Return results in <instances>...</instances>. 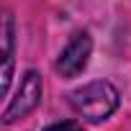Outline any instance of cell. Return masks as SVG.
<instances>
[{
	"instance_id": "obj_1",
	"label": "cell",
	"mask_w": 131,
	"mask_h": 131,
	"mask_svg": "<svg viewBox=\"0 0 131 131\" xmlns=\"http://www.w3.org/2000/svg\"><path fill=\"white\" fill-rule=\"evenodd\" d=\"M70 103L77 116L85 121H105L116 108H118V90L111 82H90L70 95Z\"/></svg>"
},
{
	"instance_id": "obj_2",
	"label": "cell",
	"mask_w": 131,
	"mask_h": 131,
	"mask_svg": "<svg viewBox=\"0 0 131 131\" xmlns=\"http://www.w3.org/2000/svg\"><path fill=\"white\" fill-rule=\"evenodd\" d=\"M39 100H41V77L36 72H26V77L21 80V88H18L16 98L10 100V105L3 113L5 123H10V121L23 118L26 113H31L39 105Z\"/></svg>"
},
{
	"instance_id": "obj_3",
	"label": "cell",
	"mask_w": 131,
	"mask_h": 131,
	"mask_svg": "<svg viewBox=\"0 0 131 131\" xmlns=\"http://www.w3.org/2000/svg\"><path fill=\"white\" fill-rule=\"evenodd\" d=\"M90 51H93L90 36H88V34H75V39L62 49V54H59V59H57V70H59L64 77L80 75V72L88 67Z\"/></svg>"
},
{
	"instance_id": "obj_4",
	"label": "cell",
	"mask_w": 131,
	"mask_h": 131,
	"mask_svg": "<svg viewBox=\"0 0 131 131\" xmlns=\"http://www.w3.org/2000/svg\"><path fill=\"white\" fill-rule=\"evenodd\" d=\"M46 131H82V126H80V123H75V121H62V123L49 126Z\"/></svg>"
}]
</instances>
